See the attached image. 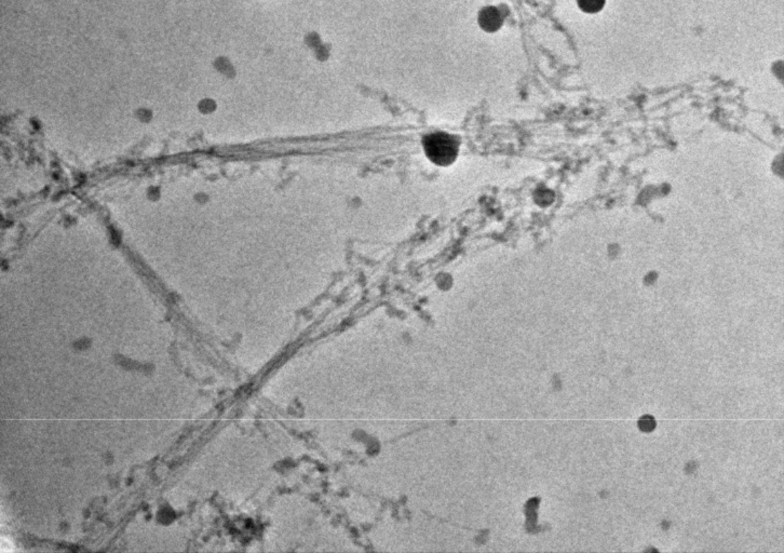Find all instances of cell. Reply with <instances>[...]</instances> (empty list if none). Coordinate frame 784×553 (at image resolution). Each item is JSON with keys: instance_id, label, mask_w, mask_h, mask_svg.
I'll list each match as a JSON object with an SVG mask.
<instances>
[{"instance_id": "6da1fadb", "label": "cell", "mask_w": 784, "mask_h": 553, "mask_svg": "<svg viewBox=\"0 0 784 553\" xmlns=\"http://www.w3.org/2000/svg\"><path fill=\"white\" fill-rule=\"evenodd\" d=\"M423 147L431 162L440 166L452 164L457 157V143L453 137L446 133L430 134L426 137Z\"/></svg>"}, {"instance_id": "3957f363", "label": "cell", "mask_w": 784, "mask_h": 553, "mask_svg": "<svg viewBox=\"0 0 784 553\" xmlns=\"http://www.w3.org/2000/svg\"><path fill=\"white\" fill-rule=\"evenodd\" d=\"M580 9L588 13L599 12L605 5V0H577Z\"/></svg>"}, {"instance_id": "7a4b0ae2", "label": "cell", "mask_w": 784, "mask_h": 553, "mask_svg": "<svg viewBox=\"0 0 784 553\" xmlns=\"http://www.w3.org/2000/svg\"><path fill=\"white\" fill-rule=\"evenodd\" d=\"M502 21L504 18L500 11L497 8L493 7L485 8L484 10L481 11L479 18L481 28L490 32H496L501 26Z\"/></svg>"}]
</instances>
